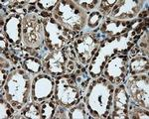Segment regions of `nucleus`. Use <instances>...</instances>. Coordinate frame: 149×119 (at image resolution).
Instances as JSON below:
<instances>
[{
  "mask_svg": "<svg viewBox=\"0 0 149 119\" xmlns=\"http://www.w3.org/2000/svg\"><path fill=\"white\" fill-rule=\"evenodd\" d=\"M114 87L111 82L103 77L91 80L84 96V102L93 118L110 117Z\"/></svg>",
  "mask_w": 149,
  "mask_h": 119,
  "instance_id": "f257e3e1",
  "label": "nucleus"
},
{
  "mask_svg": "<svg viewBox=\"0 0 149 119\" xmlns=\"http://www.w3.org/2000/svg\"><path fill=\"white\" fill-rule=\"evenodd\" d=\"M32 80L33 75L21 66H13L1 89V97H4L17 112L31 100Z\"/></svg>",
  "mask_w": 149,
  "mask_h": 119,
  "instance_id": "f03ea898",
  "label": "nucleus"
},
{
  "mask_svg": "<svg viewBox=\"0 0 149 119\" xmlns=\"http://www.w3.org/2000/svg\"><path fill=\"white\" fill-rule=\"evenodd\" d=\"M53 18L64 27L76 32H83L86 28L88 13L72 0H60L52 12Z\"/></svg>",
  "mask_w": 149,
  "mask_h": 119,
  "instance_id": "7ed1b4c3",
  "label": "nucleus"
},
{
  "mask_svg": "<svg viewBox=\"0 0 149 119\" xmlns=\"http://www.w3.org/2000/svg\"><path fill=\"white\" fill-rule=\"evenodd\" d=\"M43 18V17H42ZM45 45L50 52L60 51L74 41L80 33L64 27L53 17L43 18Z\"/></svg>",
  "mask_w": 149,
  "mask_h": 119,
  "instance_id": "20e7f679",
  "label": "nucleus"
},
{
  "mask_svg": "<svg viewBox=\"0 0 149 119\" xmlns=\"http://www.w3.org/2000/svg\"><path fill=\"white\" fill-rule=\"evenodd\" d=\"M22 44L27 49L40 51L45 45L43 18L40 13H27L22 20Z\"/></svg>",
  "mask_w": 149,
  "mask_h": 119,
  "instance_id": "39448f33",
  "label": "nucleus"
},
{
  "mask_svg": "<svg viewBox=\"0 0 149 119\" xmlns=\"http://www.w3.org/2000/svg\"><path fill=\"white\" fill-rule=\"evenodd\" d=\"M54 98L58 105L71 108L81 101L83 94L81 89L71 75H60L55 80Z\"/></svg>",
  "mask_w": 149,
  "mask_h": 119,
  "instance_id": "423d86ee",
  "label": "nucleus"
},
{
  "mask_svg": "<svg viewBox=\"0 0 149 119\" xmlns=\"http://www.w3.org/2000/svg\"><path fill=\"white\" fill-rule=\"evenodd\" d=\"M124 82L131 103L142 108L149 109L148 73L128 75Z\"/></svg>",
  "mask_w": 149,
  "mask_h": 119,
  "instance_id": "0eeeda50",
  "label": "nucleus"
},
{
  "mask_svg": "<svg viewBox=\"0 0 149 119\" xmlns=\"http://www.w3.org/2000/svg\"><path fill=\"white\" fill-rule=\"evenodd\" d=\"M100 42L102 41L95 33L80 32L72 44L74 46L78 62L81 65L88 68L93 56L97 54Z\"/></svg>",
  "mask_w": 149,
  "mask_h": 119,
  "instance_id": "6e6552de",
  "label": "nucleus"
},
{
  "mask_svg": "<svg viewBox=\"0 0 149 119\" xmlns=\"http://www.w3.org/2000/svg\"><path fill=\"white\" fill-rule=\"evenodd\" d=\"M128 62L127 55H114L105 64L102 75L114 86L121 84L128 77Z\"/></svg>",
  "mask_w": 149,
  "mask_h": 119,
  "instance_id": "1a4fd4ad",
  "label": "nucleus"
},
{
  "mask_svg": "<svg viewBox=\"0 0 149 119\" xmlns=\"http://www.w3.org/2000/svg\"><path fill=\"white\" fill-rule=\"evenodd\" d=\"M147 1L142 0H119L112 7L109 17L119 21H130L135 19L143 10Z\"/></svg>",
  "mask_w": 149,
  "mask_h": 119,
  "instance_id": "9d476101",
  "label": "nucleus"
},
{
  "mask_svg": "<svg viewBox=\"0 0 149 119\" xmlns=\"http://www.w3.org/2000/svg\"><path fill=\"white\" fill-rule=\"evenodd\" d=\"M43 73L58 77L67 73V64L69 58L64 49L60 51L49 52L42 59Z\"/></svg>",
  "mask_w": 149,
  "mask_h": 119,
  "instance_id": "9b49d317",
  "label": "nucleus"
},
{
  "mask_svg": "<svg viewBox=\"0 0 149 119\" xmlns=\"http://www.w3.org/2000/svg\"><path fill=\"white\" fill-rule=\"evenodd\" d=\"M55 80L47 73H39L33 77L31 87V100L42 102L54 96Z\"/></svg>",
  "mask_w": 149,
  "mask_h": 119,
  "instance_id": "f8f14e48",
  "label": "nucleus"
},
{
  "mask_svg": "<svg viewBox=\"0 0 149 119\" xmlns=\"http://www.w3.org/2000/svg\"><path fill=\"white\" fill-rule=\"evenodd\" d=\"M131 21H119L115 20L110 17H105L102 23L100 24L98 31L95 34L100 41L107 39V38L118 37L124 33L131 30Z\"/></svg>",
  "mask_w": 149,
  "mask_h": 119,
  "instance_id": "ddd939ff",
  "label": "nucleus"
},
{
  "mask_svg": "<svg viewBox=\"0 0 149 119\" xmlns=\"http://www.w3.org/2000/svg\"><path fill=\"white\" fill-rule=\"evenodd\" d=\"M129 105H130V98L125 89L124 83L116 85L113 91L112 109L109 118L128 119Z\"/></svg>",
  "mask_w": 149,
  "mask_h": 119,
  "instance_id": "4468645a",
  "label": "nucleus"
},
{
  "mask_svg": "<svg viewBox=\"0 0 149 119\" xmlns=\"http://www.w3.org/2000/svg\"><path fill=\"white\" fill-rule=\"evenodd\" d=\"M26 14L11 13L5 19L4 26L1 28L4 36L11 45L22 44V20Z\"/></svg>",
  "mask_w": 149,
  "mask_h": 119,
  "instance_id": "2eb2a0df",
  "label": "nucleus"
},
{
  "mask_svg": "<svg viewBox=\"0 0 149 119\" xmlns=\"http://www.w3.org/2000/svg\"><path fill=\"white\" fill-rule=\"evenodd\" d=\"M149 59L146 56H135L129 59L128 75L148 73Z\"/></svg>",
  "mask_w": 149,
  "mask_h": 119,
  "instance_id": "dca6fc26",
  "label": "nucleus"
},
{
  "mask_svg": "<svg viewBox=\"0 0 149 119\" xmlns=\"http://www.w3.org/2000/svg\"><path fill=\"white\" fill-rule=\"evenodd\" d=\"M19 115L14 118H32V119H41L40 113V103L30 100L23 106L21 110L18 111Z\"/></svg>",
  "mask_w": 149,
  "mask_h": 119,
  "instance_id": "f3484780",
  "label": "nucleus"
},
{
  "mask_svg": "<svg viewBox=\"0 0 149 119\" xmlns=\"http://www.w3.org/2000/svg\"><path fill=\"white\" fill-rule=\"evenodd\" d=\"M104 18H105L104 16H103L98 10H95V11L91 12V13H88L86 28L83 32L97 33L98 31V28H100V24L102 23Z\"/></svg>",
  "mask_w": 149,
  "mask_h": 119,
  "instance_id": "a211bd4d",
  "label": "nucleus"
},
{
  "mask_svg": "<svg viewBox=\"0 0 149 119\" xmlns=\"http://www.w3.org/2000/svg\"><path fill=\"white\" fill-rule=\"evenodd\" d=\"M21 68L30 75H32L33 77L36 75H39L43 71L42 61L38 58H35V57H28V58L24 59Z\"/></svg>",
  "mask_w": 149,
  "mask_h": 119,
  "instance_id": "6ab92c4d",
  "label": "nucleus"
},
{
  "mask_svg": "<svg viewBox=\"0 0 149 119\" xmlns=\"http://www.w3.org/2000/svg\"><path fill=\"white\" fill-rule=\"evenodd\" d=\"M58 107V103L55 100L54 96L49 99L40 102V113L42 119H51L54 118Z\"/></svg>",
  "mask_w": 149,
  "mask_h": 119,
  "instance_id": "aec40b11",
  "label": "nucleus"
},
{
  "mask_svg": "<svg viewBox=\"0 0 149 119\" xmlns=\"http://www.w3.org/2000/svg\"><path fill=\"white\" fill-rule=\"evenodd\" d=\"M86 119L93 118L92 115L88 112L86 104L84 101L79 102L77 105H74L68 109V119Z\"/></svg>",
  "mask_w": 149,
  "mask_h": 119,
  "instance_id": "412c9836",
  "label": "nucleus"
},
{
  "mask_svg": "<svg viewBox=\"0 0 149 119\" xmlns=\"http://www.w3.org/2000/svg\"><path fill=\"white\" fill-rule=\"evenodd\" d=\"M16 112H17L16 109L4 97H1V99H0V118H13V115H15Z\"/></svg>",
  "mask_w": 149,
  "mask_h": 119,
  "instance_id": "4be33fe9",
  "label": "nucleus"
},
{
  "mask_svg": "<svg viewBox=\"0 0 149 119\" xmlns=\"http://www.w3.org/2000/svg\"><path fill=\"white\" fill-rule=\"evenodd\" d=\"M128 118L131 119H148L149 113L148 109L142 108L140 106L134 105L130 102L129 105V111H128Z\"/></svg>",
  "mask_w": 149,
  "mask_h": 119,
  "instance_id": "5701e85b",
  "label": "nucleus"
},
{
  "mask_svg": "<svg viewBox=\"0 0 149 119\" xmlns=\"http://www.w3.org/2000/svg\"><path fill=\"white\" fill-rule=\"evenodd\" d=\"M100 0H76L74 3L78 6H80L83 10H85L86 13H91V12L97 10V6L100 5Z\"/></svg>",
  "mask_w": 149,
  "mask_h": 119,
  "instance_id": "b1692460",
  "label": "nucleus"
},
{
  "mask_svg": "<svg viewBox=\"0 0 149 119\" xmlns=\"http://www.w3.org/2000/svg\"><path fill=\"white\" fill-rule=\"evenodd\" d=\"M148 29L143 31L142 33H141V36L140 38L137 40V42H136V46L139 48V50H140L141 54L143 55V56H146L148 57Z\"/></svg>",
  "mask_w": 149,
  "mask_h": 119,
  "instance_id": "393cba45",
  "label": "nucleus"
},
{
  "mask_svg": "<svg viewBox=\"0 0 149 119\" xmlns=\"http://www.w3.org/2000/svg\"><path fill=\"white\" fill-rule=\"evenodd\" d=\"M58 1L59 0H53V1H50V0H40V1H37V8L39 9L40 11H45V12H49V13H52L53 10L55 9V7L57 6Z\"/></svg>",
  "mask_w": 149,
  "mask_h": 119,
  "instance_id": "a878e982",
  "label": "nucleus"
},
{
  "mask_svg": "<svg viewBox=\"0 0 149 119\" xmlns=\"http://www.w3.org/2000/svg\"><path fill=\"white\" fill-rule=\"evenodd\" d=\"M117 0H103V1H100V5L97 6V10H98L100 13L102 14L104 17H107V16L110 14V11H111L112 7L115 5Z\"/></svg>",
  "mask_w": 149,
  "mask_h": 119,
  "instance_id": "bb28decb",
  "label": "nucleus"
},
{
  "mask_svg": "<svg viewBox=\"0 0 149 119\" xmlns=\"http://www.w3.org/2000/svg\"><path fill=\"white\" fill-rule=\"evenodd\" d=\"M54 118H68V108L58 105Z\"/></svg>",
  "mask_w": 149,
  "mask_h": 119,
  "instance_id": "cd10ccee",
  "label": "nucleus"
},
{
  "mask_svg": "<svg viewBox=\"0 0 149 119\" xmlns=\"http://www.w3.org/2000/svg\"><path fill=\"white\" fill-rule=\"evenodd\" d=\"M9 73H10V71H8V70H4V68H1V70H0V75H1V80H0L1 84H0V89H3L4 84L6 83V80H7V78H8Z\"/></svg>",
  "mask_w": 149,
  "mask_h": 119,
  "instance_id": "c85d7f7f",
  "label": "nucleus"
}]
</instances>
